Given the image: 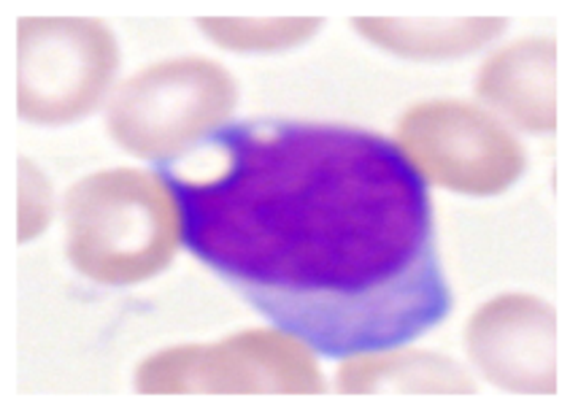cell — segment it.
Returning a JSON list of instances; mask_svg holds the SVG:
<instances>
[{"label": "cell", "mask_w": 570, "mask_h": 411, "mask_svg": "<svg viewBox=\"0 0 570 411\" xmlns=\"http://www.w3.org/2000/svg\"><path fill=\"white\" fill-rule=\"evenodd\" d=\"M117 41L92 17H22L17 25V111L36 125L90 114L117 71Z\"/></svg>", "instance_id": "5b68a950"}, {"label": "cell", "mask_w": 570, "mask_h": 411, "mask_svg": "<svg viewBox=\"0 0 570 411\" xmlns=\"http://www.w3.org/2000/svg\"><path fill=\"white\" fill-rule=\"evenodd\" d=\"M144 395H322L312 346L289 331H255L217 344L170 346L136 371Z\"/></svg>", "instance_id": "277c9868"}, {"label": "cell", "mask_w": 570, "mask_h": 411, "mask_svg": "<svg viewBox=\"0 0 570 411\" xmlns=\"http://www.w3.org/2000/svg\"><path fill=\"white\" fill-rule=\"evenodd\" d=\"M422 182L462 195H498L522 176V144L492 114L465 100H422L403 114L397 144Z\"/></svg>", "instance_id": "8992f818"}, {"label": "cell", "mask_w": 570, "mask_h": 411, "mask_svg": "<svg viewBox=\"0 0 570 411\" xmlns=\"http://www.w3.org/2000/svg\"><path fill=\"white\" fill-rule=\"evenodd\" d=\"M354 28L373 47L409 60H454L479 52L505 30L503 17H357Z\"/></svg>", "instance_id": "30bf717a"}, {"label": "cell", "mask_w": 570, "mask_h": 411, "mask_svg": "<svg viewBox=\"0 0 570 411\" xmlns=\"http://www.w3.org/2000/svg\"><path fill=\"white\" fill-rule=\"evenodd\" d=\"M325 25L322 17H200L208 41L227 52L274 55L306 43Z\"/></svg>", "instance_id": "8fae6325"}, {"label": "cell", "mask_w": 570, "mask_h": 411, "mask_svg": "<svg viewBox=\"0 0 570 411\" xmlns=\"http://www.w3.org/2000/svg\"><path fill=\"white\" fill-rule=\"evenodd\" d=\"M17 238L19 244L41 236L52 219V189L47 176L28 157H19V195H17Z\"/></svg>", "instance_id": "7c38bea8"}, {"label": "cell", "mask_w": 570, "mask_h": 411, "mask_svg": "<svg viewBox=\"0 0 570 411\" xmlns=\"http://www.w3.org/2000/svg\"><path fill=\"white\" fill-rule=\"evenodd\" d=\"M168 166L185 242L322 355L386 350L449 314L433 212L401 151L320 123L227 125Z\"/></svg>", "instance_id": "6da1fadb"}, {"label": "cell", "mask_w": 570, "mask_h": 411, "mask_svg": "<svg viewBox=\"0 0 570 411\" xmlns=\"http://www.w3.org/2000/svg\"><path fill=\"white\" fill-rule=\"evenodd\" d=\"M185 238L179 195L166 174L109 168L66 195V249L79 274L100 284H138L160 274Z\"/></svg>", "instance_id": "7a4b0ae2"}, {"label": "cell", "mask_w": 570, "mask_h": 411, "mask_svg": "<svg viewBox=\"0 0 570 411\" xmlns=\"http://www.w3.org/2000/svg\"><path fill=\"white\" fill-rule=\"evenodd\" d=\"M479 98L524 130L557 128V38L530 36L498 49L481 66Z\"/></svg>", "instance_id": "ba28073f"}, {"label": "cell", "mask_w": 570, "mask_h": 411, "mask_svg": "<svg viewBox=\"0 0 570 411\" xmlns=\"http://www.w3.org/2000/svg\"><path fill=\"white\" fill-rule=\"evenodd\" d=\"M341 395H473L471 374L439 352L368 350L354 352L335 371Z\"/></svg>", "instance_id": "9c48e42d"}, {"label": "cell", "mask_w": 570, "mask_h": 411, "mask_svg": "<svg viewBox=\"0 0 570 411\" xmlns=\"http://www.w3.org/2000/svg\"><path fill=\"white\" fill-rule=\"evenodd\" d=\"M473 365L517 395L557 393V312L530 293H505L473 312L465 327Z\"/></svg>", "instance_id": "52a82bcc"}, {"label": "cell", "mask_w": 570, "mask_h": 411, "mask_svg": "<svg viewBox=\"0 0 570 411\" xmlns=\"http://www.w3.org/2000/svg\"><path fill=\"white\" fill-rule=\"evenodd\" d=\"M238 87L230 71L208 57H174L130 76L114 92L106 125L130 155L174 163L227 128Z\"/></svg>", "instance_id": "3957f363"}]
</instances>
